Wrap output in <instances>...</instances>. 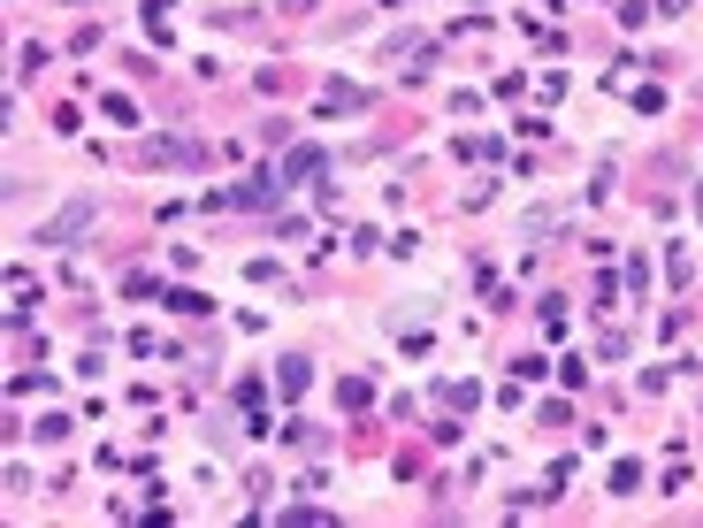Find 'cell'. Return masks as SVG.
I'll return each mask as SVG.
<instances>
[{
  "label": "cell",
  "mask_w": 703,
  "mask_h": 528,
  "mask_svg": "<svg viewBox=\"0 0 703 528\" xmlns=\"http://www.w3.org/2000/svg\"><path fill=\"white\" fill-rule=\"evenodd\" d=\"M283 184H299V176H321V146H299V154H291V161H283Z\"/></svg>",
  "instance_id": "obj_3"
},
{
  "label": "cell",
  "mask_w": 703,
  "mask_h": 528,
  "mask_svg": "<svg viewBox=\"0 0 703 528\" xmlns=\"http://www.w3.org/2000/svg\"><path fill=\"white\" fill-rule=\"evenodd\" d=\"M153 161H169V169H199L207 146H192V138H153Z\"/></svg>",
  "instance_id": "obj_2"
},
{
  "label": "cell",
  "mask_w": 703,
  "mask_h": 528,
  "mask_svg": "<svg viewBox=\"0 0 703 528\" xmlns=\"http://www.w3.org/2000/svg\"><path fill=\"white\" fill-rule=\"evenodd\" d=\"M85 230H92V199H69V207H62L54 222H46V230H39L31 245H69V238H85Z\"/></svg>",
  "instance_id": "obj_1"
}]
</instances>
